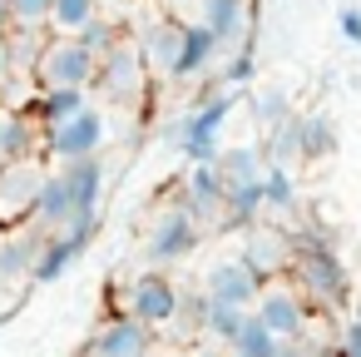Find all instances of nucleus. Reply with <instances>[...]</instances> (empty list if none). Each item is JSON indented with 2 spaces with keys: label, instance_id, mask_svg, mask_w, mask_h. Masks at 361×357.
I'll return each instance as SVG.
<instances>
[{
  "label": "nucleus",
  "instance_id": "nucleus-1",
  "mask_svg": "<svg viewBox=\"0 0 361 357\" xmlns=\"http://www.w3.org/2000/svg\"><path fill=\"white\" fill-rule=\"evenodd\" d=\"M198 243H203V223H198L183 204L159 209L154 223L144 228V258H149L154 268H173V263H183L188 253H198Z\"/></svg>",
  "mask_w": 361,
  "mask_h": 357
},
{
  "label": "nucleus",
  "instance_id": "nucleus-2",
  "mask_svg": "<svg viewBox=\"0 0 361 357\" xmlns=\"http://www.w3.org/2000/svg\"><path fill=\"white\" fill-rule=\"evenodd\" d=\"M94 65H99V60H94L80 40L60 35V40H45V50H40L30 80H35V90H90V85H94Z\"/></svg>",
  "mask_w": 361,
  "mask_h": 357
},
{
  "label": "nucleus",
  "instance_id": "nucleus-3",
  "mask_svg": "<svg viewBox=\"0 0 361 357\" xmlns=\"http://www.w3.org/2000/svg\"><path fill=\"white\" fill-rule=\"evenodd\" d=\"M178 303H183V288H178L164 268L139 273V278L129 283V293H124V312L139 317L149 332H169L173 317H178Z\"/></svg>",
  "mask_w": 361,
  "mask_h": 357
},
{
  "label": "nucleus",
  "instance_id": "nucleus-4",
  "mask_svg": "<svg viewBox=\"0 0 361 357\" xmlns=\"http://www.w3.org/2000/svg\"><path fill=\"white\" fill-rule=\"evenodd\" d=\"M45 179H50L45 159H11V164H0V228H16V223L35 218Z\"/></svg>",
  "mask_w": 361,
  "mask_h": 357
},
{
  "label": "nucleus",
  "instance_id": "nucleus-5",
  "mask_svg": "<svg viewBox=\"0 0 361 357\" xmlns=\"http://www.w3.org/2000/svg\"><path fill=\"white\" fill-rule=\"evenodd\" d=\"M292 288H297L307 303H317V308H341V298H346V273H341V263H336L322 243H307V248L292 253Z\"/></svg>",
  "mask_w": 361,
  "mask_h": 357
},
{
  "label": "nucleus",
  "instance_id": "nucleus-6",
  "mask_svg": "<svg viewBox=\"0 0 361 357\" xmlns=\"http://www.w3.org/2000/svg\"><path fill=\"white\" fill-rule=\"evenodd\" d=\"M109 144V115L104 110H94V105H85L75 119H65V124H55V129H45L40 134V154H50V159H90V154H99Z\"/></svg>",
  "mask_w": 361,
  "mask_h": 357
},
{
  "label": "nucleus",
  "instance_id": "nucleus-7",
  "mask_svg": "<svg viewBox=\"0 0 361 357\" xmlns=\"http://www.w3.org/2000/svg\"><path fill=\"white\" fill-rule=\"evenodd\" d=\"M252 317H257L277 342H297V337H307V327H312V308H307V298H302L292 283H262V293H257V303H252Z\"/></svg>",
  "mask_w": 361,
  "mask_h": 357
},
{
  "label": "nucleus",
  "instance_id": "nucleus-8",
  "mask_svg": "<svg viewBox=\"0 0 361 357\" xmlns=\"http://www.w3.org/2000/svg\"><path fill=\"white\" fill-rule=\"evenodd\" d=\"M233 105H238L233 90H213V100H203V105L178 124V144H183V154H188L193 164H213V159H218V134H223Z\"/></svg>",
  "mask_w": 361,
  "mask_h": 357
},
{
  "label": "nucleus",
  "instance_id": "nucleus-9",
  "mask_svg": "<svg viewBox=\"0 0 361 357\" xmlns=\"http://www.w3.org/2000/svg\"><path fill=\"white\" fill-rule=\"evenodd\" d=\"M198 293H203L208 303H228V308H247V312H252V303H257V293H262V278L243 263V253H233V258L208 263Z\"/></svg>",
  "mask_w": 361,
  "mask_h": 357
},
{
  "label": "nucleus",
  "instance_id": "nucleus-10",
  "mask_svg": "<svg viewBox=\"0 0 361 357\" xmlns=\"http://www.w3.org/2000/svg\"><path fill=\"white\" fill-rule=\"evenodd\" d=\"M55 174H60V184H65V194H70V204H75V223H80V228H94L99 199H104V159H99V154H90V159H65Z\"/></svg>",
  "mask_w": 361,
  "mask_h": 357
},
{
  "label": "nucleus",
  "instance_id": "nucleus-11",
  "mask_svg": "<svg viewBox=\"0 0 361 357\" xmlns=\"http://www.w3.org/2000/svg\"><path fill=\"white\" fill-rule=\"evenodd\" d=\"M40 248H45V228L40 223H16V228L0 233V288L11 293V288L30 283Z\"/></svg>",
  "mask_w": 361,
  "mask_h": 357
},
{
  "label": "nucleus",
  "instance_id": "nucleus-12",
  "mask_svg": "<svg viewBox=\"0 0 361 357\" xmlns=\"http://www.w3.org/2000/svg\"><path fill=\"white\" fill-rule=\"evenodd\" d=\"M144 55H139V45L124 35L109 55H99V65H94V85L104 90V95H114V100H129V95H139V85H144Z\"/></svg>",
  "mask_w": 361,
  "mask_h": 357
},
{
  "label": "nucleus",
  "instance_id": "nucleus-13",
  "mask_svg": "<svg viewBox=\"0 0 361 357\" xmlns=\"http://www.w3.org/2000/svg\"><path fill=\"white\" fill-rule=\"evenodd\" d=\"M90 357H154V332H149L139 317L119 312V317H109V322L94 332Z\"/></svg>",
  "mask_w": 361,
  "mask_h": 357
},
{
  "label": "nucleus",
  "instance_id": "nucleus-14",
  "mask_svg": "<svg viewBox=\"0 0 361 357\" xmlns=\"http://www.w3.org/2000/svg\"><path fill=\"white\" fill-rule=\"evenodd\" d=\"M223 199H228L223 174L213 164H188V174H183V209L198 223H223Z\"/></svg>",
  "mask_w": 361,
  "mask_h": 357
},
{
  "label": "nucleus",
  "instance_id": "nucleus-15",
  "mask_svg": "<svg viewBox=\"0 0 361 357\" xmlns=\"http://www.w3.org/2000/svg\"><path fill=\"white\" fill-rule=\"evenodd\" d=\"M139 55H144V70H159V75H173L178 70V50H183V25H173V21H149L144 30H139Z\"/></svg>",
  "mask_w": 361,
  "mask_h": 357
},
{
  "label": "nucleus",
  "instance_id": "nucleus-16",
  "mask_svg": "<svg viewBox=\"0 0 361 357\" xmlns=\"http://www.w3.org/2000/svg\"><path fill=\"white\" fill-rule=\"evenodd\" d=\"M292 238L287 233H277V228H252L247 233V248H243V263L257 273V278H277V273H287V263H292Z\"/></svg>",
  "mask_w": 361,
  "mask_h": 357
},
{
  "label": "nucleus",
  "instance_id": "nucleus-17",
  "mask_svg": "<svg viewBox=\"0 0 361 357\" xmlns=\"http://www.w3.org/2000/svg\"><path fill=\"white\" fill-rule=\"evenodd\" d=\"M85 233H45V248H40V258H35V273H30V283H55V278H65V268L85 253Z\"/></svg>",
  "mask_w": 361,
  "mask_h": 357
},
{
  "label": "nucleus",
  "instance_id": "nucleus-18",
  "mask_svg": "<svg viewBox=\"0 0 361 357\" xmlns=\"http://www.w3.org/2000/svg\"><path fill=\"white\" fill-rule=\"evenodd\" d=\"M198 25H203L218 45H233V40L247 30V0H203Z\"/></svg>",
  "mask_w": 361,
  "mask_h": 357
},
{
  "label": "nucleus",
  "instance_id": "nucleus-19",
  "mask_svg": "<svg viewBox=\"0 0 361 357\" xmlns=\"http://www.w3.org/2000/svg\"><path fill=\"white\" fill-rule=\"evenodd\" d=\"M90 105V90H35V124L40 129H55L65 119H75L80 110Z\"/></svg>",
  "mask_w": 361,
  "mask_h": 357
},
{
  "label": "nucleus",
  "instance_id": "nucleus-20",
  "mask_svg": "<svg viewBox=\"0 0 361 357\" xmlns=\"http://www.w3.org/2000/svg\"><path fill=\"white\" fill-rule=\"evenodd\" d=\"M213 169L223 174L228 189H238V184H257L262 169H267V159H262V149H252V144H233V149H218Z\"/></svg>",
  "mask_w": 361,
  "mask_h": 357
},
{
  "label": "nucleus",
  "instance_id": "nucleus-21",
  "mask_svg": "<svg viewBox=\"0 0 361 357\" xmlns=\"http://www.w3.org/2000/svg\"><path fill=\"white\" fill-rule=\"evenodd\" d=\"M336 149V129H331V119L317 110V115H307V119H297V159H307V164H317V159H326Z\"/></svg>",
  "mask_w": 361,
  "mask_h": 357
},
{
  "label": "nucleus",
  "instance_id": "nucleus-22",
  "mask_svg": "<svg viewBox=\"0 0 361 357\" xmlns=\"http://www.w3.org/2000/svg\"><path fill=\"white\" fill-rule=\"evenodd\" d=\"M218 55V40L203 30V25H183V50H178V80L183 75H198V70H208V60Z\"/></svg>",
  "mask_w": 361,
  "mask_h": 357
},
{
  "label": "nucleus",
  "instance_id": "nucleus-23",
  "mask_svg": "<svg viewBox=\"0 0 361 357\" xmlns=\"http://www.w3.org/2000/svg\"><path fill=\"white\" fill-rule=\"evenodd\" d=\"M228 357H282V342H277V337L247 312V322H243L238 337L228 342Z\"/></svg>",
  "mask_w": 361,
  "mask_h": 357
},
{
  "label": "nucleus",
  "instance_id": "nucleus-24",
  "mask_svg": "<svg viewBox=\"0 0 361 357\" xmlns=\"http://www.w3.org/2000/svg\"><path fill=\"white\" fill-rule=\"evenodd\" d=\"M243 322H247V308H228V303H208L203 298V337L208 342H223L228 347Z\"/></svg>",
  "mask_w": 361,
  "mask_h": 357
},
{
  "label": "nucleus",
  "instance_id": "nucleus-25",
  "mask_svg": "<svg viewBox=\"0 0 361 357\" xmlns=\"http://www.w3.org/2000/svg\"><path fill=\"white\" fill-rule=\"evenodd\" d=\"M99 16V0H55V11H50V25L60 30V35H80L90 21Z\"/></svg>",
  "mask_w": 361,
  "mask_h": 357
},
{
  "label": "nucleus",
  "instance_id": "nucleus-26",
  "mask_svg": "<svg viewBox=\"0 0 361 357\" xmlns=\"http://www.w3.org/2000/svg\"><path fill=\"white\" fill-rule=\"evenodd\" d=\"M75 40H80V45H85L94 60H99V55H109V50L124 40V30H119V21H109V16H94V21H90V25L75 35Z\"/></svg>",
  "mask_w": 361,
  "mask_h": 357
},
{
  "label": "nucleus",
  "instance_id": "nucleus-27",
  "mask_svg": "<svg viewBox=\"0 0 361 357\" xmlns=\"http://www.w3.org/2000/svg\"><path fill=\"white\" fill-rule=\"evenodd\" d=\"M297 199H292V174L287 169H262V209H272V213H287Z\"/></svg>",
  "mask_w": 361,
  "mask_h": 357
},
{
  "label": "nucleus",
  "instance_id": "nucleus-28",
  "mask_svg": "<svg viewBox=\"0 0 361 357\" xmlns=\"http://www.w3.org/2000/svg\"><path fill=\"white\" fill-rule=\"evenodd\" d=\"M50 11H55V0H11V25L40 35L50 25Z\"/></svg>",
  "mask_w": 361,
  "mask_h": 357
},
{
  "label": "nucleus",
  "instance_id": "nucleus-29",
  "mask_svg": "<svg viewBox=\"0 0 361 357\" xmlns=\"http://www.w3.org/2000/svg\"><path fill=\"white\" fill-rule=\"evenodd\" d=\"M257 119H262L267 129H277V124L287 119V95H282V90H262V95H257Z\"/></svg>",
  "mask_w": 361,
  "mask_h": 357
},
{
  "label": "nucleus",
  "instance_id": "nucleus-30",
  "mask_svg": "<svg viewBox=\"0 0 361 357\" xmlns=\"http://www.w3.org/2000/svg\"><path fill=\"white\" fill-rule=\"evenodd\" d=\"M16 119H20V110L0 100V164H11V134H16Z\"/></svg>",
  "mask_w": 361,
  "mask_h": 357
},
{
  "label": "nucleus",
  "instance_id": "nucleus-31",
  "mask_svg": "<svg viewBox=\"0 0 361 357\" xmlns=\"http://www.w3.org/2000/svg\"><path fill=\"white\" fill-rule=\"evenodd\" d=\"M247 80H252V55H247V50H238V55H233V65L223 70V85H247Z\"/></svg>",
  "mask_w": 361,
  "mask_h": 357
},
{
  "label": "nucleus",
  "instance_id": "nucleus-32",
  "mask_svg": "<svg viewBox=\"0 0 361 357\" xmlns=\"http://www.w3.org/2000/svg\"><path fill=\"white\" fill-rule=\"evenodd\" d=\"M336 357H361V317H351L341 327V342H336Z\"/></svg>",
  "mask_w": 361,
  "mask_h": 357
},
{
  "label": "nucleus",
  "instance_id": "nucleus-33",
  "mask_svg": "<svg viewBox=\"0 0 361 357\" xmlns=\"http://www.w3.org/2000/svg\"><path fill=\"white\" fill-rule=\"evenodd\" d=\"M16 80V55H11V35H0V90Z\"/></svg>",
  "mask_w": 361,
  "mask_h": 357
},
{
  "label": "nucleus",
  "instance_id": "nucleus-34",
  "mask_svg": "<svg viewBox=\"0 0 361 357\" xmlns=\"http://www.w3.org/2000/svg\"><path fill=\"white\" fill-rule=\"evenodd\" d=\"M341 35L351 45H361V11H341Z\"/></svg>",
  "mask_w": 361,
  "mask_h": 357
},
{
  "label": "nucleus",
  "instance_id": "nucleus-35",
  "mask_svg": "<svg viewBox=\"0 0 361 357\" xmlns=\"http://www.w3.org/2000/svg\"><path fill=\"white\" fill-rule=\"evenodd\" d=\"M11 30V0H0V35Z\"/></svg>",
  "mask_w": 361,
  "mask_h": 357
},
{
  "label": "nucleus",
  "instance_id": "nucleus-36",
  "mask_svg": "<svg viewBox=\"0 0 361 357\" xmlns=\"http://www.w3.org/2000/svg\"><path fill=\"white\" fill-rule=\"evenodd\" d=\"M154 357H188V352H178V347H164V352H154Z\"/></svg>",
  "mask_w": 361,
  "mask_h": 357
},
{
  "label": "nucleus",
  "instance_id": "nucleus-37",
  "mask_svg": "<svg viewBox=\"0 0 361 357\" xmlns=\"http://www.w3.org/2000/svg\"><path fill=\"white\" fill-rule=\"evenodd\" d=\"M6 303H11V293H6V288H0V312H6Z\"/></svg>",
  "mask_w": 361,
  "mask_h": 357
}]
</instances>
